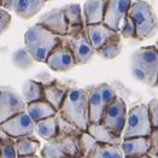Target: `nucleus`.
<instances>
[{"label": "nucleus", "mask_w": 158, "mask_h": 158, "mask_svg": "<svg viewBox=\"0 0 158 158\" xmlns=\"http://www.w3.org/2000/svg\"><path fill=\"white\" fill-rule=\"evenodd\" d=\"M63 36L51 31L42 24L36 23L28 28L26 31L24 46L33 54L38 63H46L48 56L60 42Z\"/></svg>", "instance_id": "obj_3"}, {"label": "nucleus", "mask_w": 158, "mask_h": 158, "mask_svg": "<svg viewBox=\"0 0 158 158\" xmlns=\"http://www.w3.org/2000/svg\"><path fill=\"white\" fill-rule=\"evenodd\" d=\"M127 117H128V111L126 103L123 102L122 98L116 97L105 109L102 122L115 134L122 136L123 131L126 128Z\"/></svg>", "instance_id": "obj_8"}, {"label": "nucleus", "mask_w": 158, "mask_h": 158, "mask_svg": "<svg viewBox=\"0 0 158 158\" xmlns=\"http://www.w3.org/2000/svg\"><path fill=\"white\" fill-rule=\"evenodd\" d=\"M107 0H88L83 4L85 24H97L104 21Z\"/></svg>", "instance_id": "obj_18"}, {"label": "nucleus", "mask_w": 158, "mask_h": 158, "mask_svg": "<svg viewBox=\"0 0 158 158\" xmlns=\"http://www.w3.org/2000/svg\"><path fill=\"white\" fill-rule=\"evenodd\" d=\"M0 150H1V157H18L17 150H16V139L2 131H1V139H0Z\"/></svg>", "instance_id": "obj_29"}, {"label": "nucleus", "mask_w": 158, "mask_h": 158, "mask_svg": "<svg viewBox=\"0 0 158 158\" xmlns=\"http://www.w3.org/2000/svg\"><path fill=\"white\" fill-rule=\"evenodd\" d=\"M39 23L42 24L44 27H46L47 29H50L53 33L60 35V36L68 35L69 23H68V19H66L65 12H64L63 7L53 9L50 12L42 15L40 17Z\"/></svg>", "instance_id": "obj_15"}, {"label": "nucleus", "mask_w": 158, "mask_h": 158, "mask_svg": "<svg viewBox=\"0 0 158 158\" xmlns=\"http://www.w3.org/2000/svg\"><path fill=\"white\" fill-rule=\"evenodd\" d=\"M157 87H158V82H157Z\"/></svg>", "instance_id": "obj_39"}, {"label": "nucleus", "mask_w": 158, "mask_h": 158, "mask_svg": "<svg viewBox=\"0 0 158 158\" xmlns=\"http://www.w3.org/2000/svg\"><path fill=\"white\" fill-rule=\"evenodd\" d=\"M63 10L65 12L66 19L69 23V31L81 29L86 24H83L82 19V9L79 4H69L63 6ZM68 31V33H69Z\"/></svg>", "instance_id": "obj_25"}, {"label": "nucleus", "mask_w": 158, "mask_h": 158, "mask_svg": "<svg viewBox=\"0 0 158 158\" xmlns=\"http://www.w3.org/2000/svg\"><path fill=\"white\" fill-rule=\"evenodd\" d=\"M11 62L16 68L22 69V70H28L29 68L34 65V63L36 62L35 58L33 57V54L28 51L26 46L22 48H18L12 53L11 56Z\"/></svg>", "instance_id": "obj_26"}, {"label": "nucleus", "mask_w": 158, "mask_h": 158, "mask_svg": "<svg viewBox=\"0 0 158 158\" xmlns=\"http://www.w3.org/2000/svg\"><path fill=\"white\" fill-rule=\"evenodd\" d=\"M92 157L94 158H121L124 157L121 145H112V144H98L93 152Z\"/></svg>", "instance_id": "obj_27"}, {"label": "nucleus", "mask_w": 158, "mask_h": 158, "mask_svg": "<svg viewBox=\"0 0 158 158\" xmlns=\"http://www.w3.org/2000/svg\"><path fill=\"white\" fill-rule=\"evenodd\" d=\"M119 34L122 38L124 39H135L138 40V33H136V26H135V22L133 21V18L128 15L126 17V19L123 21L122 27H121V30H119Z\"/></svg>", "instance_id": "obj_31"}, {"label": "nucleus", "mask_w": 158, "mask_h": 158, "mask_svg": "<svg viewBox=\"0 0 158 158\" xmlns=\"http://www.w3.org/2000/svg\"><path fill=\"white\" fill-rule=\"evenodd\" d=\"M79 140L81 152H82V157H92L93 152H94L95 147L98 146L99 143L87 131L82 132V134L80 135Z\"/></svg>", "instance_id": "obj_30"}, {"label": "nucleus", "mask_w": 158, "mask_h": 158, "mask_svg": "<svg viewBox=\"0 0 158 158\" xmlns=\"http://www.w3.org/2000/svg\"><path fill=\"white\" fill-rule=\"evenodd\" d=\"M36 133L40 136L47 141L58 138L59 135V122H58V114L44 118L36 122Z\"/></svg>", "instance_id": "obj_21"}, {"label": "nucleus", "mask_w": 158, "mask_h": 158, "mask_svg": "<svg viewBox=\"0 0 158 158\" xmlns=\"http://www.w3.org/2000/svg\"><path fill=\"white\" fill-rule=\"evenodd\" d=\"M58 114L81 131H87L91 123L88 91L77 87H70L63 104L58 110Z\"/></svg>", "instance_id": "obj_1"}, {"label": "nucleus", "mask_w": 158, "mask_h": 158, "mask_svg": "<svg viewBox=\"0 0 158 158\" xmlns=\"http://www.w3.org/2000/svg\"><path fill=\"white\" fill-rule=\"evenodd\" d=\"M0 2H1V5H4L6 2V0H0Z\"/></svg>", "instance_id": "obj_37"}, {"label": "nucleus", "mask_w": 158, "mask_h": 158, "mask_svg": "<svg viewBox=\"0 0 158 158\" xmlns=\"http://www.w3.org/2000/svg\"><path fill=\"white\" fill-rule=\"evenodd\" d=\"M58 122H59V135H73V136H80L82 132L80 128H77L71 122L66 121L58 114Z\"/></svg>", "instance_id": "obj_32"}, {"label": "nucleus", "mask_w": 158, "mask_h": 158, "mask_svg": "<svg viewBox=\"0 0 158 158\" xmlns=\"http://www.w3.org/2000/svg\"><path fill=\"white\" fill-rule=\"evenodd\" d=\"M69 89L70 87L59 83L57 80H53L48 85H45V99L48 100L57 110H59Z\"/></svg>", "instance_id": "obj_19"}, {"label": "nucleus", "mask_w": 158, "mask_h": 158, "mask_svg": "<svg viewBox=\"0 0 158 158\" xmlns=\"http://www.w3.org/2000/svg\"><path fill=\"white\" fill-rule=\"evenodd\" d=\"M156 45H157V47H158V40H157V44H156Z\"/></svg>", "instance_id": "obj_38"}, {"label": "nucleus", "mask_w": 158, "mask_h": 158, "mask_svg": "<svg viewBox=\"0 0 158 158\" xmlns=\"http://www.w3.org/2000/svg\"><path fill=\"white\" fill-rule=\"evenodd\" d=\"M153 131L148 105L145 104H138L129 109L126 128L123 131L122 138L128 139L134 136H150Z\"/></svg>", "instance_id": "obj_5"}, {"label": "nucleus", "mask_w": 158, "mask_h": 158, "mask_svg": "<svg viewBox=\"0 0 158 158\" xmlns=\"http://www.w3.org/2000/svg\"><path fill=\"white\" fill-rule=\"evenodd\" d=\"M27 102L10 87H2L0 92V122L27 110Z\"/></svg>", "instance_id": "obj_11"}, {"label": "nucleus", "mask_w": 158, "mask_h": 158, "mask_svg": "<svg viewBox=\"0 0 158 158\" xmlns=\"http://www.w3.org/2000/svg\"><path fill=\"white\" fill-rule=\"evenodd\" d=\"M148 112L153 129L158 128V99H152L148 103Z\"/></svg>", "instance_id": "obj_34"}, {"label": "nucleus", "mask_w": 158, "mask_h": 158, "mask_svg": "<svg viewBox=\"0 0 158 158\" xmlns=\"http://www.w3.org/2000/svg\"><path fill=\"white\" fill-rule=\"evenodd\" d=\"M157 157H158V155H157Z\"/></svg>", "instance_id": "obj_40"}, {"label": "nucleus", "mask_w": 158, "mask_h": 158, "mask_svg": "<svg viewBox=\"0 0 158 158\" xmlns=\"http://www.w3.org/2000/svg\"><path fill=\"white\" fill-rule=\"evenodd\" d=\"M133 77L148 87H157L158 82V47L145 46L136 50L131 57Z\"/></svg>", "instance_id": "obj_2"}, {"label": "nucleus", "mask_w": 158, "mask_h": 158, "mask_svg": "<svg viewBox=\"0 0 158 158\" xmlns=\"http://www.w3.org/2000/svg\"><path fill=\"white\" fill-rule=\"evenodd\" d=\"M27 111L35 122H39L41 119L51 117V116H54L58 114V110L45 98L36 100V102H33V103H29L27 105Z\"/></svg>", "instance_id": "obj_20"}, {"label": "nucleus", "mask_w": 158, "mask_h": 158, "mask_svg": "<svg viewBox=\"0 0 158 158\" xmlns=\"http://www.w3.org/2000/svg\"><path fill=\"white\" fill-rule=\"evenodd\" d=\"M46 64L51 70L58 71V73H60V71L64 73V71L71 70L73 68L79 65L77 60L75 58V54L73 52L70 45L68 44L65 36L62 38L60 42L54 47V50L48 56Z\"/></svg>", "instance_id": "obj_7"}, {"label": "nucleus", "mask_w": 158, "mask_h": 158, "mask_svg": "<svg viewBox=\"0 0 158 158\" xmlns=\"http://www.w3.org/2000/svg\"><path fill=\"white\" fill-rule=\"evenodd\" d=\"M79 138L80 136H73V135H58L56 140L58 141L62 151L65 153L66 157H79L82 156Z\"/></svg>", "instance_id": "obj_24"}, {"label": "nucleus", "mask_w": 158, "mask_h": 158, "mask_svg": "<svg viewBox=\"0 0 158 158\" xmlns=\"http://www.w3.org/2000/svg\"><path fill=\"white\" fill-rule=\"evenodd\" d=\"M85 30H86L88 39L92 42L95 51H98L100 47H103L107 41L121 36L119 31L114 30L112 28L106 26L104 22L97 23V24H86Z\"/></svg>", "instance_id": "obj_13"}, {"label": "nucleus", "mask_w": 158, "mask_h": 158, "mask_svg": "<svg viewBox=\"0 0 158 158\" xmlns=\"http://www.w3.org/2000/svg\"><path fill=\"white\" fill-rule=\"evenodd\" d=\"M0 129L15 139L31 135L36 132V122L31 118L28 111L19 112L4 122H0Z\"/></svg>", "instance_id": "obj_10"}, {"label": "nucleus", "mask_w": 158, "mask_h": 158, "mask_svg": "<svg viewBox=\"0 0 158 158\" xmlns=\"http://www.w3.org/2000/svg\"><path fill=\"white\" fill-rule=\"evenodd\" d=\"M122 50V44H121V36L107 41L103 47H100L97 53L104 58V59H114L121 53Z\"/></svg>", "instance_id": "obj_28"}, {"label": "nucleus", "mask_w": 158, "mask_h": 158, "mask_svg": "<svg viewBox=\"0 0 158 158\" xmlns=\"http://www.w3.org/2000/svg\"><path fill=\"white\" fill-rule=\"evenodd\" d=\"M87 132L100 144H112V145H121L123 138L117 135L109 129L103 122H91Z\"/></svg>", "instance_id": "obj_17"}, {"label": "nucleus", "mask_w": 158, "mask_h": 158, "mask_svg": "<svg viewBox=\"0 0 158 158\" xmlns=\"http://www.w3.org/2000/svg\"><path fill=\"white\" fill-rule=\"evenodd\" d=\"M121 148L124 157H144L148 156L151 150L150 136H134L123 139Z\"/></svg>", "instance_id": "obj_16"}, {"label": "nucleus", "mask_w": 158, "mask_h": 158, "mask_svg": "<svg viewBox=\"0 0 158 158\" xmlns=\"http://www.w3.org/2000/svg\"><path fill=\"white\" fill-rule=\"evenodd\" d=\"M41 156L42 157H66L65 153L62 151L60 146L56 139L48 141L41 150Z\"/></svg>", "instance_id": "obj_33"}, {"label": "nucleus", "mask_w": 158, "mask_h": 158, "mask_svg": "<svg viewBox=\"0 0 158 158\" xmlns=\"http://www.w3.org/2000/svg\"><path fill=\"white\" fill-rule=\"evenodd\" d=\"M116 97L115 88L107 83H100L92 87V89L88 91L91 122H102L105 109Z\"/></svg>", "instance_id": "obj_6"}, {"label": "nucleus", "mask_w": 158, "mask_h": 158, "mask_svg": "<svg viewBox=\"0 0 158 158\" xmlns=\"http://www.w3.org/2000/svg\"><path fill=\"white\" fill-rule=\"evenodd\" d=\"M132 4V0H107L103 22L114 30L119 31L123 21L128 16Z\"/></svg>", "instance_id": "obj_12"}, {"label": "nucleus", "mask_w": 158, "mask_h": 158, "mask_svg": "<svg viewBox=\"0 0 158 158\" xmlns=\"http://www.w3.org/2000/svg\"><path fill=\"white\" fill-rule=\"evenodd\" d=\"M16 150L18 157H29L35 156L40 150V141L31 134L16 139Z\"/></svg>", "instance_id": "obj_23"}, {"label": "nucleus", "mask_w": 158, "mask_h": 158, "mask_svg": "<svg viewBox=\"0 0 158 158\" xmlns=\"http://www.w3.org/2000/svg\"><path fill=\"white\" fill-rule=\"evenodd\" d=\"M47 0H6L2 7L15 12L23 19H30L41 11Z\"/></svg>", "instance_id": "obj_14"}, {"label": "nucleus", "mask_w": 158, "mask_h": 158, "mask_svg": "<svg viewBox=\"0 0 158 158\" xmlns=\"http://www.w3.org/2000/svg\"><path fill=\"white\" fill-rule=\"evenodd\" d=\"M22 95L27 104L45 98V85L39 80H27L22 86Z\"/></svg>", "instance_id": "obj_22"}, {"label": "nucleus", "mask_w": 158, "mask_h": 158, "mask_svg": "<svg viewBox=\"0 0 158 158\" xmlns=\"http://www.w3.org/2000/svg\"><path fill=\"white\" fill-rule=\"evenodd\" d=\"M65 39L75 54V58H76L79 65L88 63L92 59L94 53H97V51L93 47L92 42L88 39L85 27L81 29H77V30L69 31L68 35H65Z\"/></svg>", "instance_id": "obj_9"}, {"label": "nucleus", "mask_w": 158, "mask_h": 158, "mask_svg": "<svg viewBox=\"0 0 158 158\" xmlns=\"http://www.w3.org/2000/svg\"><path fill=\"white\" fill-rule=\"evenodd\" d=\"M150 139H151V150H150V153L148 156H152V157H157L158 155V128H155L151 135H150Z\"/></svg>", "instance_id": "obj_36"}, {"label": "nucleus", "mask_w": 158, "mask_h": 158, "mask_svg": "<svg viewBox=\"0 0 158 158\" xmlns=\"http://www.w3.org/2000/svg\"><path fill=\"white\" fill-rule=\"evenodd\" d=\"M10 24H11V15L9 13L7 9L1 6V9H0V31H1V34L9 29Z\"/></svg>", "instance_id": "obj_35"}, {"label": "nucleus", "mask_w": 158, "mask_h": 158, "mask_svg": "<svg viewBox=\"0 0 158 158\" xmlns=\"http://www.w3.org/2000/svg\"><path fill=\"white\" fill-rule=\"evenodd\" d=\"M128 15L136 26L138 40L144 41L152 38L158 30V19L152 6L145 0L133 1Z\"/></svg>", "instance_id": "obj_4"}]
</instances>
